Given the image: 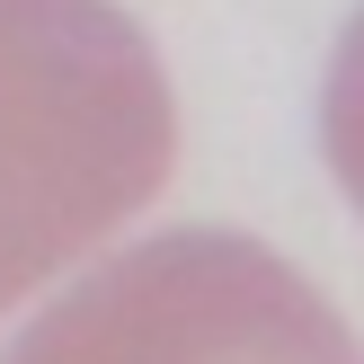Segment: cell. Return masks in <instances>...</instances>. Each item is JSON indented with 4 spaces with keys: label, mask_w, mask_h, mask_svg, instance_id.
<instances>
[{
    "label": "cell",
    "mask_w": 364,
    "mask_h": 364,
    "mask_svg": "<svg viewBox=\"0 0 364 364\" xmlns=\"http://www.w3.org/2000/svg\"><path fill=\"white\" fill-rule=\"evenodd\" d=\"M0 364H364V347L302 267L196 223L89 267Z\"/></svg>",
    "instance_id": "cell-2"
},
{
    "label": "cell",
    "mask_w": 364,
    "mask_h": 364,
    "mask_svg": "<svg viewBox=\"0 0 364 364\" xmlns=\"http://www.w3.org/2000/svg\"><path fill=\"white\" fill-rule=\"evenodd\" d=\"M169 160V71L116 0H0V320L116 240Z\"/></svg>",
    "instance_id": "cell-1"
},
{
    "label": "cell",
    "mask_w": 364,
    "mask_h": 364,
    "mask_svg": "<svg viewBox=\"0 0 364 364\" xmlns=\"http://www.w3.org/2000/svg\"><path fill=\"white\" fill-rule=\"evenodd\" d=\"M320 151H329L347 205L364 213V9L347 18V36L329 53V80H320Z\"/></svg>",
    "instance_id": "cell-3"
}]
</instances>
